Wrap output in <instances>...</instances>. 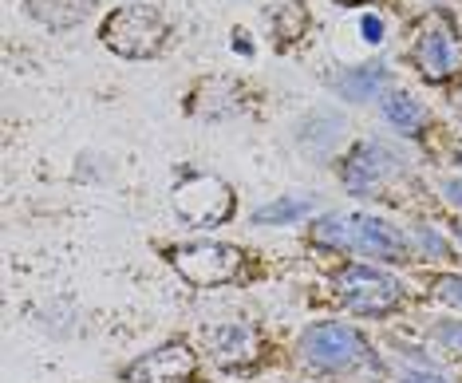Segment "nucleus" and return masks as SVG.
I'll list each match as a JSON object with an SVG mask.
<instances>
[{
  "mask_svg": "<svg viewBox=\"0 0 462 383\" xmlns=\"http://www.w3.org/2000/svg\"><path fill=\"white\" fill-rule=\"evenodd\" d=\"M443 194L455 201V206H462V178H447V182H443Z\"/></svg>",
  "mask_w": 462,
  "mask_h": 383,
  "instance_id": "18",
  "label": "nucleus"
},
{
  "mask_svg": "<svg viewBox=\"0 0 462 383\" xmlns=\"http://www.w3.org/2000/svg\"><path fill=\"white\" fill-rule=\"evenodd\" d=\"M171 265L186 285H194V289H217V285H226L237 276L241 249L226 246V241H194V246H178L171 253Z\"/></svg>",
  "mask_w": 462,
  "mask_h": 383,
  "instance_id": "6",
  "label": "nucleus"
},
{
  "mask_svg": "<svg viewBox=\"0 0 462 383\" xmlns=\"http://www.w3.org/2000/svg\"><path fill=\"white\" fill-rule=\"evenodd\" d=\"M28 16H36L44 28H76L83 20L91 16V8H96V0H24Z\"/></svg>",
  "mask_w": 462,
  "mask_h": 383,
  "instance_id": "11",
  "label": "nucleus"
},
{
  "mask_svg": "<svg viewBox=\"0 0 462 383\" xmlns=\"http://www.w3.org/2000/svg\"><path fill=\"white\" fill-rule=\"evenodd\" d=\"M455 238H458V241H462V226H455Z\"/></svg>",
  "mask_w": 462,
  "mask_h": 383,
  "instance_id": "22",
  "label": "nucleus"
},
{
  "mask_svg": "<svg viewBox=\"0 0 462 383\" xmlns=\"http://www.w3.org/2000/svg\"><path fill=\"white\" fill-rule=\"evenodd\" d=\"M312 206H317L312 198H277V201H269V206H261L254 221L257 226H289V221L312 214Z\"/></svg>",
  "mask_w": 462,
  "mask_h": 383,
  "instance_id": "13",
  "label": "nucleus"
},
{
  "mask_svg": "<svg viewBox=\"0 0 462 383\" xmlns=\"http://www.w3.org/2000/svg\"><path fill=\"white\" fill-rule=\"evenodd\" d=\"M411 56H415V68L423 71L427 79H447L450 71L458 68V44H455V36H450L447 28L419 32Z\"/></svg>",
  "mask_w": 462,
  "mask_h": 383,
  "instance_id": "10",
  "label": "nucleus"
},
{
  "mask_svg": "<svg viewBox=\"0 0 462 383\" xmlns=\"http://www.w3.org/2000/svg\"><path fill=\"white\" fill-rule=\"evenodd\" d=\"M383 79L387 76L375 71V68H356V71H348V76H340V91L352 95V99H372V91L380 88Z\"/></svg>",
  "mask_w": 462,
  "mask_h": 383,
  "instance_id": "14",
  "label": "nucleus"
},
{
  "mask_svg": "<svg viewBox=\"0 0 462 383\" xmlns=\"http://www.w3.org/2000/svg\"><path fill=\"white\" fill-rule=\"evenodd\" d=\"M399 383H443L439 376H427V371H411V376H403Z\"/></svg>",
  "mask_w": 462,
  "mask_h": 383,
  "instance_id": "20",
  "label": "nucleus"
},
{
  "mask_svg": "<svg viewBox=\"0 0 462 383\" xmlns=\"http://www.w3.org/2000/svg\"><path fill=\"white\" fill-rule=\"evenodd\" d=\"M190 376H194V352L182 340H171V344L139 356L123 371L127 383H190Z\"/></svg>",
  "mask_w": 462,
  "mask_h": 383,
  "instance_id": "7",
  "label": "nucleus"
},
{
  "mask_svg": "<svg viewBox=\"0 0 462 383\" xmlns=\"http://www.w3.org/2000/svg\"><path fill=\"white\" fill-rule=\"evenodd\" d=\"M174 210L186 226L214 229L234 214V190H229L217 174H190L174 186Z\"/></svg>",
  "mask_w": 462,
  "mask_h": 383,
  "instance_id": "5",
  "label": "nucleus"
},
{
  "mask_svg": "<svg viewBox=\"0 0 462 383\" xmlns=\"http://www.w3.org/2000/svg\"><path fill=\"white\" fill-rule=\"evenodd\" d=\"M300 356L304 364L320 371H352L372 360L367 340L352 324H312L300 336Z\"/></svg>",
  "mask_w": 462,
  "mask_h": 383,
  "instance_id": "3",
  "label": "nucleus"
},
{
  "mask_svg": "<svg viewBox=\"0 0 462 383\" xmlns=\"http://www.w3.org/2000/svg\"><path fill=\"white\" fill-rule=\"evenodd\" d=\"M209 356L217 368H245L261 356V336L245 321H226L209 332Z\"/></svg>",
  "mask_w": 462,
  "mask_h": 383,
  "instance_id": "9",
  "label": "nucleus"
},
{
  "mask_svg": "<svg viewBox=\"0 0 462 383\" xmlns=\"http://www.w3.org/2000/svg\"><path fill=\"white\" fill-rule=\"evenodd\" d=\"M103 44L123 60H151L166 44V20L151 5H123L103 20Z\"/></svg>",
  "mask_w": 462,
  "mask_h": 383,
  "instance_id": "2",
  "label": "nucleus"
},
{
  "mask_svg": "<svg viewBox=\"0 0 462 383\" xmlns=\"http://www.w3.org/2000/svg\"><path fill=\"white\" fill-rule=\"evenodd\" d=\"M419 241H423L430 253H443V238H435V233H427V229H423V233H419Z\"/></svg>",
  "mask_w": 462,
  "mask_h": 383,
  "instance_id": "19",
  "label": "nucleus"
},
{
  "mask_svg": "<svg viewBox=\"0 0 462 383\" xmlns=\"http://www.w3.org/2000/svg\"><path fill=\"white\" fill-rule=\"evenodd\" d=\"M399 170V158L387 151L383 143H375V138H367V143H360L356 151L348 154V163H344L340 178L344 186L352 190V194H372L375 186H383L387 178H392Z\"/></svg>",
  "mask_w": 462,
  "mask_h": 383,
  "instance_id": "8",
  "label": "nucleus"
},
{
  "mask_svg": "<svg viewBox=\"0 0 462 383\" xmlns=\"http://www.w3.org/2000/svg\"><path fill=\"white\" fill-rule=\"evenodd\" d=\"M430 289H435L439 301H447V304H462V276H458V273H443L435 285H430Z\"/></svg>",
  "mask_w": 462,
  "mask_h": 383,
  "instance_id": "15",
  "label": "nucleus"
},
{
  "mask_svg": "<svg viewBox=\"0 0 462 383\" xmlns=\"http://www.w3.org/2000/svg\"><path fill=\"white\" fill-rule=\"evenodd\" d=\"M336 5H364V0H336Z\"/></svg>",
  "mask_w": 462,
  "mask_h": 383,
  "instance_id": "21",
  "label": "nucleus"
},
{
  "mask_svg": "<svg viewBox=\"0 0 462 383\" xmlns=\"http://www.w3.org/2000/svg\"><path fill=\"white\" fill-rule=\"evenodd\" d=\"M336 293L348 313L356 316H383L403 301V285L392 273L375 269V265H348L336 276Z\"/></svg>",
  "mask_w": 462,
  "mask_h": 383,
  "instance_id": "4",
  "label": "nucleus"
},
{
  "mask_svg": "<svg viewBox=\"0 0 462 383\" xmlns=\"http://www.w3.org/2000/svg\"><path fill=\"white\" fill-rule=\"evenodd\" d=\"M360 32H364L367 44H380V40H383V24H380V16H364V20H360Z\"/></svg>",
  "mask_w": 462,
  "mask_h": 383,
  "instance_id": "17",
  "label": "nucleus"
},
{
  "mask_svg": "<svg viewBox=\"0 0 462 383\" xmlns=\"http://www.w3.org/2000/svg\"><path fill=\"white\" fill-rule=\"evenodd\" d=\"M435 336H439V344H447V348H450V352H462V321L439 324V328H435Z\"/></svg>",
  "mask_w": 462,
  "mask_h": 383,
  "instance_id": "16",
  "label": "nucleus"
},
{
  "mask_svg": "<svg viewBox=\"0 0 462 383\" xmlns=\"http://www.w3.org/2000/svg\"><path fill=\"white\" fill-rule=\"evenodd\" d=\"M312 241L328 249H352L375 261H407V238L372 214H324L312 221Z\"/></svg>",
  "mask_w": 462,
  "mask_h": 383,
  "instance_id": "1",
  "label": "nucleus"
},
{
  "mask_svg": "<svg viewBox=\"0 0 462 383\" xmlns=\"http://www.w3.org/2000/svg\"><path fill=\"white\" fill-rule=\"evenodd\" d=\"M383 119L392 126H399V131H407V135H419L423 131V123H427V111H423V103H419L415 95L387 91L383 95Z\"/></svg>",
  "mask_w": 462,
  "mask_h": 383,
  "instance_id": "12",
  "label": "nucleus"
}]
</instances>
